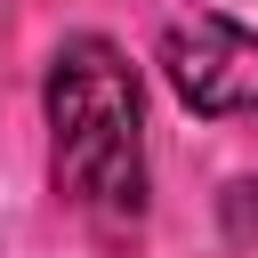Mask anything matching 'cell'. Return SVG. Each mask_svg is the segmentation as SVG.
I'll return each mask as SVG.
<instances>
[{"label": "cell", "instance_id": "3957f363", "mask_svg": "<svg viewBox=\"0 0 258 258\" xmlns=\"http://www.w3.org/2000/svg\"><path fill=\"white\" fill-rule=\"evenodd\" d=\"M226 210H234V226H250V234H258V177H242V185L226 194Z\"/></svg>", "mask_w": 258, "mask_h": 258}, {"label": "cell", "instance_id": "7a4b0ae2", "mask_svg": "<svg viewBox=\"0 0 258 258\" xmlns=\"http://www.w3.org/2000/svg\"><path fill=\"white\" fill-rule=\"evenodd\" d=\"M161 73H169L177 105H194L210 121L258 113V32L218 16V8H194V16L161 24Z\"/></svg>", "mask_w": 258, "mask_h": 258}, {"label": "cell", "instance_id": "6da1fadb", "mask_svg": "<svg viewBox=\"0 0 258 258\" xmlns=\"http://www.w3.org/2000/svg\"><path fill=\"white\" fill-rule=\"evenodd\" d=\"M40 121H48L56 202L81 226H97L105 242H129L145 226V194H153L137 64L105 32H64L48 56V81H40Z\"/></svg>", "mask_w": 258, "mask_h": 258}]
</instances>
